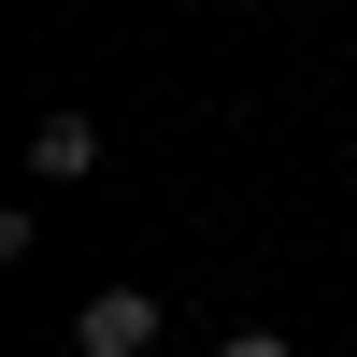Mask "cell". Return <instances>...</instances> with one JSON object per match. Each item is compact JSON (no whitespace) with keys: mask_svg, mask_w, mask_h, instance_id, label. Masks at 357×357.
Here are the masks:
<instances>
[{"mask_svg":"<svg viewBox=\"0 0 357 357\" xmlns=\"http://www.w3.org/2000/svg\"><path fill=\"white\" fill-rule=\"evenodd\" d=\"M215 357H301V343H286V329H229Z\"/></svg>","mask_w":357,"mask_h":357,"instance_id":"3957f363","label":"cell"},{"mask_svg":"<svg viewBox=\"0 0 357 357\" xmlns=\"http://www.w3.org/2000/svg\"><path fill=\"white\" fill-rule=\"evenodd\" d=\"M29 172H43V186H72V172H100V114H72V100H57L43 129H29Z\"/></svg>","mask_w":357,"mask_h":357,"instance_id":"7a4b0ae2","label":"cell"},{"mask_svg":"<svg viewBox=\"0 0 357 357\" xmlns=\"http://www.w3.org/2000/svg\"><path fill=\"white\" fill-rule=\"evenodd\" d=\"M172 314L143 301V286H86V314H72V357H158Z\"/></svg>","mask_w":357,"mask_h":357,"instance_id":"6da1fadb","label":"cell"}]
</instances>
